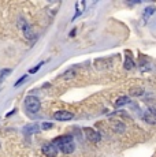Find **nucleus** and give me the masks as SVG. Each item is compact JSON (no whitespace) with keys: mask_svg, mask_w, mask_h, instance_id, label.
<instances>
[{"mask_svg":"<svg viewBox=\"0 0 156 157\" xmlns=\"http://www.w3.org/2000/svg\"><path fill=\"white\" fill-rule=\"evenodd\" d=\"M84 10H85V3L84 2H77L76 3V17L74 18H77L78 15H81V13H84Z\"/></svg>","mask_w":156,"mask_h":157,"instance_id":"nucleus-10","label":"nucleus"},{"mask_svg":"<svg viewBox=\"0 0 156 157\" xmlns=\"http://www.w3.org/2000/svg\"><path fill=\"white\" fill-rule=\"evenodd\" d=\"M25 107L28 109V112L30 113H37L41 108V104H40V100L34 96H28L25 98Z\"/></svg>","mask_w":156,"mask_h":157,"instance_id":"nucleus-2","label":"nucleus"},{"mask_svg":"<svg viewBox=\"0 0 156 157\" xmlns=\"http://www.w3.org/2000/svg\"><path fill=\"white\" fill-rule=\"evenodd\" d=\"M76 77V70H67L64 74H62L63 79H71V78Z\"/></svg>","mask_w":156,"mask_h":157,"instance_id":"nucleus-14","label":"nucleus"},{"mask_svg":"<svg viewBox=\"0 0 156 157\" xmlns=\"http://www.w3.org/2000/svg\"><path fill=\"white\" fill-rule=\"evenodd\" d=\"M155 11H156V8L155 7H148V8H145V10H144V15H142V19H144V22H145L146 19H148V18H151L152 15L155 14Z\"/></svg>","mask_w":156,"mask_h":157,"instance_id":"nucleus-8","label":"nucleus"},{"mask_svg":"<svg viewBox=\"0 0 156 157\" xmlns=\"http://www.w3.org/2000/svg\"><path fill=\"white\" fill-rule=\"evenodd\" d=\"M84 131H85V135H86V138H88V141H91V142H100L101 137H100V134H99V131H96V130L91 128V127H86Z\"/></svg>","mask_w":156,"mask_h":157,"instance_id":"nucleus-4","label":"nucleus"},{"mask_svg":"<svg viewBox=\"0 0 156 157\" xmlns=\"http://www.w3.org/2000/svg\"><path fill=\"white\" fill-rule=\"evenodd\" d=\"M125 68H126V70H131V68H133L134 67V62H133V59H131V57L130 56H126L125 57Z\"/></svg>","mask_w":156,"mask_h":157,"instance_id":"nucleus-13","label":"nucleus"},{"mask_svg":"<svg viewBox=\"0 0 156 157\" xmlns=\"http://www.w3.org/2000/svg\"><path fill=\"white\" fill-rule=\"evenodd\" d=\"M129 102H130V98L126 97V96H122V97H119L118 100L115 101V107H116V108H119V107H122V105L129 104Z\"/></svg>","mask_w":156,"mask_h":157,"instance_id":"nucleus-9","label":"nucleus"},{"mask_svg":"<svg viewBox=\"0 0 156 157\" xmlns=\"http://www.w3.org/2000/svg\"><path fill=\"white\" fill-rule=\"evenodd\" d=\"M43 64H44V62L38 63V64L34 68H30V71H29V72H30V74H34V72H37V71H38V70H40V68H41V66H43Z\"/></svg>","mask_w":156,"mask_h":157,"instance_id":"nucleus-15","label":"nucleus"},{"mask_svg":"<svg viewBox=\"0 0 156 157\" xmlns=\"http://www.w3.org/2000/svg\"><path fill=\"white\" fill-rule=\"evenodd\" d=\"M43 153L48 157H56V155H58V149L55 147L53 144H47L43 146Z\"/></svg>","mask_w":156,"mask_h":157,"instance_id":"nucleus-6","label":"nucleus"},{"mask_svg":"<svg viewBox=\"0 0 156 157\" xmlns=\"http://www.w3.org/2000/svg\"><path fill=\"white\" fill-rule=\"evenodd\" d=\"M38 126L37 124H28L25 128H23V131L28 132V134H33V132H37L38 131Z\"/></svg>","mask_w":156,"mask_h":157,"instance_id":"nucleus-12","label":"nucleus"},{"mask_svg":"<svg viewBox=\"0 0 156 157\" xmlns=\"http://www.w3.org/2000/svg\"><path fill=\"white\" fill-rule=\"evenodd\" d=\"M53 117L56 120H60V122H67V120H71L74 117V113L68 112V111H58V112L53 113Z\"/></svg>","mask_w":156,"mask_h":157,"instance_id":"nucleus-5","label":"nucleus"},{"mask_svg":"<svg viewBox=\"0 0 156 157\" xmlns=\"http://www.w3.org/2000/svg\"><path fill=\"white\" fill-rule=\"evenodd\" d=\"M10 72H11V70H3V71H2V74H0V77H2V78H4L6 75H8V74H10Z\"/></svg>","mask_w":156,"mask_h":157,"instance_id":"nucleus-18","label":"nucleus"},{"mask_svg":"<svg viewBox=\"0 0 156 157\" xmlns=\"http://www.w3.org/2000/svg\"><path fill=\"white\" fill-rule=\"evenodd\" d=\"M144 93V89L140 86L137 87H131L130 89V96H133V97H138V96H141Z\"/></svg>","mask_w":156,"mask_h":157,"instance_id":"nucleus-11","label":"nucleus"},{"mask_svg":"<svg viewBox=\"0 0 156 157\" xmlns=\"http://www.w3.org/2000/svg\"><path fill=\"white\" fill-rule=\"evenodd\" d=\"M52 127H53L52 123H43V124H41V128H43V130H49Z\"/></svg>","mask_w":156,"mask_h":157,"instance_id":"nucleus-17","label":"nucleus"},{"mask_svg":"<svg viewBox=\"0 0 156 157\" xmlns=\"http://www.w3.org/2000/svg\"><path fill=\"white\" fill-rule=\"evenodd\" d=\"M18 26H19V29L22 30V33H23V36H25L28 40H32L33 38V30L30 28V25H29L28 22H26L25 19H22V18H19V22H18Z\"/></svg>","mask_w":156,"mask_h":157,"instance_id":"nucleus-3","label":"nucleus"},{"mask_svg":"<svg viewBox=\"0 0 156 157\" xmlns=\"http://www.w3.org/2000/svg\"><path fill=\"white\" fill-rule=\"evenodd\" d=\"M26 78H28V75H22V77H21V78H19V79H18V81H17V82H15V85H14V86H15V87H18V86H19V85H21V83H22V82H23V81H25V79H26Z\"/></svg>","mask_w":156,"mask_h":157,"instance_id":"nucleus-16","label":"nucleus"},{"mask_svg":"<svg viewBox=\"0 0 156 157\" xmlns=\"http://www.w3.org/2000/svg\"><path fill=\"white\" fill-rule=\"evenodd\" d=\"M53 145L64 155H70L74 152V140L71 135H62V137L53 140Z\"/></svg>","mask_w":156,"mask_h":157,"instance_id":"nucleus-1","label":"nucleus"},{"mask_svg":"<svg viewBox=\"0 0 156 157\" xmlns=\"http://www.w3.org/2000/svg\"><path fill=\"white\" fill-rule=\"evenodd\" d=\"M142 116L146 123H149V124H156V112L154 109H146Z\"/></svg>","mask_w":156,"mask_h":157,"instance_id":"nucleus-7","label":"nucleus"}]
</instances>
